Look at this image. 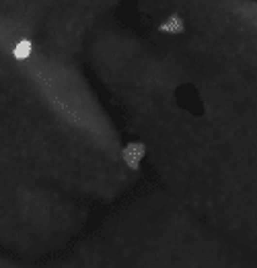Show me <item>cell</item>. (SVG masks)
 <instances>
[{
  "instance_id": "3957f363",
  "label": "cell",
  "mask_w": 257,
  "mask_h": 268,
  "mask_svg": "<svg viewBox=\"0 0 257 268\" xmlns=\"http://www.w3.org/2000/svg\"><path fill=\"white\" fill-rule=\"evenodd\" d=\"M31 54H33V44H31L29 39L16 41L15 48H13V56H15L16 60H27Z\"/></svg>"
},
{
  "instance_id": "7a4b0ae2",
  "label": "cell",
  "mask_w": 257,
  "mask_h": 268,
  "mask_svg": "<svg viewBox=\"0 0 257 268\" xmlns=\"http://www.w3.org/2000/svg\"><path fill=\"white\" fill-rule=\"evenodd\" d=\"M159 29L162 33H169V36H179V33L185 31V23L179 15H169L167 19L159 25Z\"/></svg>"
},
{
  "instance_id": "6da1fadb",
  "label": "cell",
  "mask_w": 257,
  "mask_h": 268,
  "mask_svg": "<svg viewBox=\"0 0 257 268\" xmlns=\"http://www.w3.org/2000/svg\"><path fill=\"white\" fill-rule=\"evenodd\" d=\"M144 155H146V146H144V143H130V144H126L122 157L126 161V165L136 171L140 167V161H142Z\"/></svg>"
}]
</instances>
